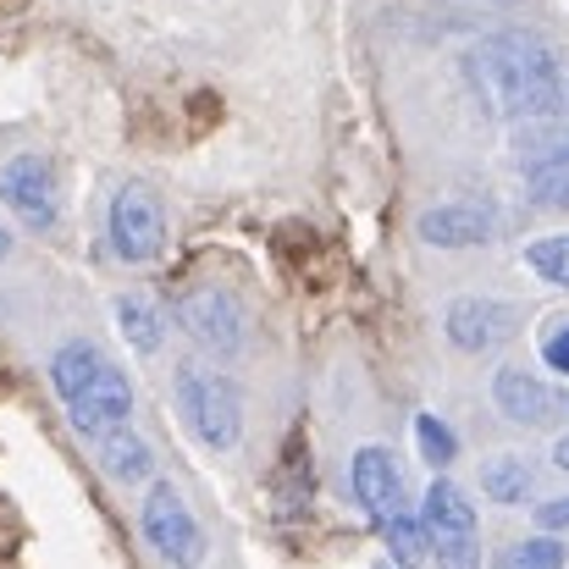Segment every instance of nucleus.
Here are the masks:
<instances>
[{
    "instance_id": "nucleus-24",
    "label": "nucleus",
    "mask_w": 569,
    "mask_h": 569,
    "mask_svg": "<svg viewBox=\"0 0 569 569\" xmlns=\"http://www.w3.org/2000/svg\"><path fill=\"white\" fill-rule=\"evenodd\" d=\"M6 254H11V238H6V227H0V260H6Z\"/></svg>"
},
{
    "instance_id": "nucleus-20",
    "label": "nucleus",
    "mask_w": 569,
    "mask_h": 569,
    "mask_svg": "<svg viewBox=\"0 0 569 569\" xmlns=\"http://www.w3.org/2000/svg\"><path fill=\"white\" fill-rule=\"evenodd\" d=\"M526 266H531L548 288H565L569 293V232H553V238L526 243Z\"/></svg>"
},
{
    "instance_id": "nucleus-6",
    "label": "nucleus",
    "mask_w": 569,
    "mask_h": 569,
    "mask_svg": "<svg viewBox=\"0 0 569 569\" xmlns=\"http://www.w3.org/2000/svg\"><path fill=\"white\" fill-rule=\"evenodd\" d=\"M442 332H448V343H453L459 355H487V349H498V343H509V338L520 332V310L503 305V299L465 293V299L448 305Z\"/></svg>"
},
{
    "instance_id": "nucleus-23",
    "label": "nucleus",
    "mask_w": 569,
    "mask_h": 569,
    "mask_svg": "<svg viewBox=\"0 0 569 569\" xmlns=\"http://www.w3.org/2000/svg\"><path fill=\"white\" fill-rule=\"evenodd\" d=\"M553 465H559V470H569V431L553 442Z\"/></svg>"
},
{
    "instance_id": "nucleus-8",
    "label": "nucleus",
    "mask_w": 569,
    "mask_h": 569,
    "mask_svg": "<svg viewBox=\"0 0 569 569\" xmlns=\"http://www.w3.org/2000/svg\"><path fill=\"white\" fill-rule=\"evenodd\" d=\"M492 403L515 426H559V420H569V387H548L542 377H531L520 366H503L492 377Z\"/></svg>"
},
{
    "instance_id": "nucleus-17",
    "label": "nucleus",
    "mask_w": 569,
    "mask_h": 569,
    "mask_svg": "<svg viewBox=\"0 0 569 569\" xmlns=\"http://www.w3.org/2000/svg\"><path fill=\"white\" fill-rule=\"evenodd\" d=\"M100 371H106V360H100L94 343H67V349H56V360H50V381H56L61 403H72Z\"/></svg>"
},
{
    "instance_id": "nucleus-1",
    "label": "nucleus",
    "mask_w": 569,
    "mask_h": 569,
    "mask_svg": "<svg viewBox=\"0 0 569 569\" xmlns=\"http://www.w3.org/2000/svg\"><path fill=\"white\" fill-rule=\"evenodd\" d=\"M476 94L509 122H559L569 111V72L537 33H487L470 50Z\"/></svg>"
},
{
    "instance_id": "nucleus-12",
    "label": "nucleus",
    "mask_w": 569,
    "mask_h": 569,
    "mask_svg": "<svg viewBox=\"0 0 569 569\" xmlns=\"http://www.w3.org/2000/svg\"><path fill=\"white\" fill-rule=\"evenodd\" d=\"M67 409H72V426H78L83 437L100 431V426H117V420H128V409H133V381L122 377L117 366H106Z\"/></svg>"
},
{
    "instance_id": "nucleus-25",
    "label": "nucleus",
    "mask_w": 569,
    "mask_h": 569,
    "mask_svg": "<svg viewBox=\"0 0 569 569\" xmlns=\"http://www.w3.org/2000/svg\"><path fill=\"white\" fill-rule=\"evenodd\" d=\"M381 569H387V565H381Z\"/></svg>"
},
{
    "instance_id": "nucleus-7",
    "label": "nucleus",
    "mask_w": 569,
    "mask_h": 569,
    "mask_svg": "<svg viewBox=\"0 0 569 569\" xmlns=\"http://www.w3.org/2000/svg\"><path fill=\"white\" fill-rule=\"evenodd\" d=\"M0 199L11 204V216L33 232L56 227V167L44 156H11L0 167Z\"/></svg>"
},
{
    "instance_id": "nucleus-16",
    "label": "nucleus",
    "mask_w": 569,
    "mask_h": 569,
    "mask_svg": "<svg viewBox=\"0 0 569 569\" xmlns=\"http://www.w3.org/2000/svg\"><path fill=\"white\" fill-rule=\"evenodd\" d=\"M531 487H537V476H531V459H520V453H498L481 465V492L492 503H526Z\"/></svg>"
},
{
    "instance_id": "nucleus-2",
    "label": "nucleus",
    "mask_w": 569,
    "mask_h": 569,
    "mask_svg": "<svg viewBox=\"0 0 569 569\" xmlns=\"http://www.w3.org/2000/svg\"><path fill=\"white\" fill-rule=\"evenodd\" d=\"M178 409H183V420L193 426V437H199L204 448L227 453V448L243 442V392L221 377V371L183 366V371H178Z\"/></svg>"
},
{
    "instance_id": "nucleus-14",
    "label": "nucleus",
    "mask_w": 569,
    "mask_h": 569,
    "mask_svg": "<svg viewBox=\"0 0 569 569\" xmlns=\"http://www.w3.org/2000/svg\"><path fill=\"white\" fill-rule=\"evenodd\" d=\"M89 448H94V459L106 465V476H117V481H150V448H144V437L128 431L122 420L89 431Z\"/></svg>"
},
{
    "instance_id": "nucleus-5",
    "label": "nucleus",
    "mask_w": 569,
    "mask_h": 569,
    "mask_svg": "<svg viewBox=\"0 0 569 569\" xmlns=\"http://www.w3.org/2000/svg\"><path fill=\"white\" fill-rule=\"evenodd\" d=\"M139 520H144V542H150L172 569H199L204 565V531H199L193 509L178 498V487L156 481L150 498H144V515H139Z\"/></svg>"
},
{
    "instance_id": "nucleus-19",
    "label": "nucleus",
    "mask_w": 569,
    "mask_h": 569,
    "mask_svg": "<svg viewBox=\"0 0 569 569\" xmlns=\"http://www.w3.org/2000/svg\"><path fill=\"white\" fill-rule=\"evenodd\" d=\"M415 448H420V459H426L431 470H448V465L459 459V437H453V426L437 420V415H415Z\"/></svg>"
},
{
    "instance_id": "nucleus-15",
    "label": "nucleus",
    "mask_w": 569,
    "mask_h": 569,
    "mask_svg": "<svg viewBox=\"0 0 569 569\" xmlns=\"http://www.w3.org/2000/svg\"><path fill=\"white\" fill-rule=\"evenodd\" d=\"M117 327H122V338H128L139 355H161V343H167V316H161L144 293H122V299H117Z\"/></svg>"
},
{
    "instance_id": "nucleus-4",
    "label": "nucleus",
    "mask_w": 569,
    "mask_h": 569,
    "mask_svg": "<svg viewBox=\"0 0 569 569\" xmlns=\"http://www.w3.org/2000/svg\"><path fill=\"white\" fill-rule=\"evenodd\" d=\"M106 238H111L117 260H128V266H150V260H161V249H167V210H161L156 189H144V183L117 189V199H111V221H106Z\"/></svg>"
},
{
    "instance_id": "nucleus-22",
    "label": "nucleus",
    "mask_w": 569,
    "mask_h": 569,
    "mask_svg": "<svg viewBox=\"0 0 569 569\" xmlns=\"http://www.w3.org/2000/svg\"><path fill=\"white\" fill-rule=\"evenodd\" d=\"M537 531H569V498H548L542 509H537Z\"/></svg>"
},
{
    "instance_id": "nucleus-21",
    "label": "nucleus",
    "mask_w": 569,
    "mask_h": 569,
    "mask_svg": "<svg viewBox=\"0 0 569 569\" xmlns=\"http://www.w3.org/2000/svg\"><path fill=\"white\" fill-rule=\"evenodd\" d=\"M542 366H548L553 377L569 381V321H553V327L542 332Z\"/></svg>"
},
{
    "instance_id": "nucleus-13",
    "label": "nucleus",
    "mask_w": 569,
    "mask_h": 569,
    "mask_svg": "<svg viewBox=\"0 0 569 569\" xmlns=\"http://www.w3.org/2000/svg\"><path fill=\"white\" fill-rule=\"evenodd\" d=\"M526 193L537 204H569V128L548 133L526 156Z\"/></svg>"
},
{
    "instance_id": "nucleus-11",
    "label": "nucleus",
    "mask_w": 569,
    "mask_h": 569,
    "mask_svg": "<svg viewBox=\"0 0 569 569\" xmlns=\"http://www.w3.org/2000/svg\"><path fill=\"white\" fill-rule=\"evenodd\" d=\"M420 238L437 243V249H481V243L498 238V216H492L487 204H465V199L431 204V210L420 216Z\"/></svg>"
},
{
    "instance_id": "nucleus-9",
    "label": "nucleus",
    "mask_w": 569,
    "mask_h": 569,
    "mask_svg": "<svg viewBox=\"0 0 569 569\" xmlns=\"http://www.w3.org/2000/svg\"><path fill=\"white\" fill-rule=\"evenodd\" d=\"M349 481H355V498H360V509H366L371 526H381V520L398 515V509H409V498H403V470H398L392 448H381V442L355 453Z\"/></svg>"
},
{
    "instance_id": "nucleus-10",
    "label": "nucleus",
    "mask_w": 569,
    "mask_h": 569,
    "mask_svg": "<svg viewBox=\"0 0 569 569\" xmlns=\"http://www.w3.org/2000/svg\"><path fill=\"white\" fill-rule=\"evenodd\" d=\"M183 327L193 332V343H204L210 355H238L243 349V310L232 293H216V288H199L183 299Z\"/></svg>"
},
{
    "instance_id": "nucleus-3",
    "label": "nucleus",
    "mask_w": 569,
    "mask_h": 569,
    "mask_svg": "<svg viewBox=\"0 0 569 569\" xmlns=\"http://www.w3.org/2000/svg\"><path fill=\"white\" fill-rule=\"evenodd\" d=\"M420 520H426V542H431L437 569H481V520L459 481L437 476L420 498Z\"/></svg>"
},
{
    "instance_id": "nucleus-18",
    "label": "nucleus",
    "mask_w": 569,
    "mask_h": 569,
    "mask_svg": "<svg viewBox=\"0 0 569 569\" xmlns=\"http://www.w3.org/2000/svg\"><path fill=\"white\" fill-rule=\"evenodd\" d=\"M565 565H569L565 542H559L553 531H537V537H526V542H509L492 569H565Z\"/></svg>"
}]
</instances>
